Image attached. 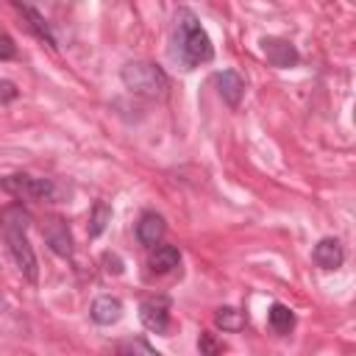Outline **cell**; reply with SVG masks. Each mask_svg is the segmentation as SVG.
Segmentation results:
<instances>
[{
	"label": "cell",
	"instance_id": "15",
	"mask_svg": "<svg viewBox=\"0 0 356 356\" xmlns=\"http://www.w3.org/2000/svg\"><path fill=\"white\" fill-rule=\"evenodd\" d=\"M267 323H270V328L275 331V334H289L292 328H295V312L286 306V303H273L270 306V312H267Z\"/></svg>",
	"mask_w": 356,
	"mask_h": 356
},
{
	"label": "cell",
	"instance_id": "20",
	"mask_svg": "<svg viewBox=\"0 0 356 356\" xmlns=\"http://www.w3.org/2000/svg\"><path fill=\"white\" fill-rule=\"evenodd\" d=\"M197 350H200V353H220V350H222V342H217L211 334H200Z\"/></svg>",
	"mask_w": 356,
	"mask_h": 356
},
{
	"label": "cell",
	"instance_id": "6",
	"mask_svg": "<svg viewBox=\"0 0 356 356\" xmlns=\"http://www.w3.org/2000/svg\"><path fill=\"white\" fill-rule=\"evenodd\" d=\"M139 320L147 331L167 337V331H170V298H164V295L145 298L139 303Z\"/></svg>",
	"mask_w": 356,
	"mask_h": 356
},
{
	"label": "cell",
	"instance_id": "8",
	"mask_svg": "<svg viewBox=\"0 0 356 356\" xmlns=\"http://www.w3.org/2000/svg\"><path fill=\"white\" fill-rule=\"evenodd\" d=\"M214 86H217V95L222 97V103L228 108H239L242 97H245V78L236 72V70H222L214 75Z\"/></svg>",
	"mask_w": 356,
	"mask_h": 356
},
{
	"label": "cell",
	"instance_id": "17",
	"mask_svg": "<svg viewBox=\"0 0 356 356\" xmlns=\"http://www.w3.org/2000/svg\"><path fill=\"white\" fill-rule=\"evenodd\" d=\"M117 350L120 353H145V356H159V350L153 345H147L145 339H125V342H117Z\"/></svg>",
	"mask_w": 356,
	"mask_h": 356
},
{
	"label": "cell",
	"instance_id": "11",
	"mask_svg": "<svg viewBox=\"0 0 356 356\" xmlns=\"http://www.w3.org/2000/svg\"><path fill=\"white\" fill-rule=\"evenodd\" d=\"M164 231H167L164 217H161V214H156V211H145V214L139 217V222H136V239H139L145 248L159 245V242H161V236H164Z\"/></svg>",
	"mask_w": 356,
	"mask_h": 356
},
{
	"label": "cell",
	"instance_id": "1",
	"mask_svg": "<svg viewBox=\"0 0 356 356\" xmlns=\"http://www.w3.org/2000/svg\"><path fill=\"white\" fill-rule=\"evenodd\" d=\"M170 58L181 70H195L214 58V44L206 28L200 25L197 14L181 6L172 17V36H170Z\"/></svg>",
	"mask_w": 356,
	"mask_h": 356
},
{
	"label": "cell",
	"instance_id": "5",
	"mask_svg": "<svg viewBox=\"0 0 356 356\" xmlns=\"http://www.w3.org/2000/svg\"><path fill=\"white\" fill-rule=\"evenodd\" d=\"M259 50L261 56L267 58L270 67L275 70H292L300 64V53L298 47L289 42V39H281V36H261L259 39Z\"/></svg>",
	"mask_w": 356,
	"mask_h": 356
},
{
	"label": "cell",
	"instance_id": "12",
	"mask_svg": "<svg viewBox=\"0 0 356 356\" xmlns=\"http://www.w3.org/2000/svg\"><path fill=\"white\" fill-rule=\"evenodd\" d=\"M178 264H181V250L175 245H153V253L147 259L150 273L164 275V273H172Z\"/></svg>",
	"mask_w": 356,
	"mask_h": 356
},
{
	"label": "cell",
	"instance_id": "4",
	"mask_svg": "<svg viewBox=\"0 0 356 356\" xmlns=\"http://www.w3.org/2000/svg\"><path fill=\"white\" fill-rule=\"evenodd\" d=\"M0 192L14 195V197H28V200H53L56 197V184L50 178L14 172V175H3L0 178Z\"/></svg>",
	"mask_w": 356,
	"mask_h": 356
},
{
	"label": "cell",
	"instance_id": "2",
	"mask_svg": "<svg viewBox=\"0 0 356 356\" xmlns=\"http://www.w3.org/2000/svg\"><path fill=\"white\" fill-rule=\"evenodd\" d=\"M28 228H31V211L22 203H11L0 211V234L8 245L11 259H14L17 270L22 273V278L36 284L39 281V261H36V253L31 248Z\"/></svg>",
	"mask_w": 356,
	"mask_h": 356
},
{
	"label": "cell",
	"instance_id": "13",
	"mask_svg": "<svg viewBox=\"0 0 356 356\" xmlns=\"http://www.w3.org/2000/svg\"><path fill=\"white\" fill-rule=\"evenodd\" d=\"M11 3H14V6L22 11V17H25V19H28V25H31V31H33V33H36L42 42H47L50 47H58V42H56V36H53L50 25L44 22V17H42V14H39V11H36V8L28 3V0H11Z\"/></svg>",
	"mask_w": 356,
	"mask_h": 356
},
{
	"label": "cell",
	"instance_id": "10",
	"mask_svg": "<svg viewBox=\"0 0 356 356\" xmlns=\"http://www.w3.org/2000/svg\"><path fill=\"white\" fill-rule=\"evenodd\" d=\"M122 312H125L122 300L120 298H111V295H100L89 306V317H92L95 325H114V323H120Z\"/></svg>",
	"mask_w": 356,
	"mask_h": 356
},
{
	"label": "cell",
	"instance_id": "7",
	"mask_svg": "<svg viewBox=\"0 0 356 356\" xmlns=\"http://www.w3.org/2000/svg\"><path fill=\"white\" fill-rule=\"evenodd\" d=\"M42 234H44L47 248H50L56 256H61V259H70V256H72V250H75L72 234H70V228H67V222H64L61 217H50V220L44 222Z\"/></svg>",
	"mask_w": 356,
	"mask_h": 356
},
{
	"label": "cell",
	"instance_id": "21",
	"mask_svg": "<svg viewBox=\"0 0 356 356\" xmlns=\"http://www.w3.org/2000/svg\"><path fill=\"white\" fill-rule=\"evenodd\" d=\"M103 261H106V270H108V273H114V275L122 273V259H120L117 253H106Z\"/></svg>",
	"mask_w": 356,
	"mask_h": 356
},
{
	"label": "cell",
	"instance_id": "14",
	"mask_svg": "<svg viewBox=\"0 0 356 356\" xmlns=\"http://www.w3.org/2000/svg\"><path fill=\"white\" fill-rule=\"evenodd\" d=\"M214 323H217L222 331L236 334V331H242V328L248 325V314H245L242 309H236V306H220V309L214 312Z\"/></svg>",
	"mask_w": 356,
	"mask_h": 356
},
{
	"label": "cell",
	"instance_id": "9",
	"mask_svg": "<svg viewBox=\"0 0 356 356\" xmlns=\"http://www.w3.org/2000/svg\"><path fill=\"white\" fill-rule=\"evenodd\" d=\"M312 261H314L317 267H323V270H337V267H342V261H345L342 242H339L337 236L320 239V242L314 245V250H312Z\"/></svg>",
	"mask_w": 356,
	"mask_h": 356
},
{
	"label": "cell",
	"instance_id": "19",
	"mask_svg": "<svg viewBox=\"0 0 356 356\" xmlns=\"http://www.w3.org/2000/svg\"><path fill=\"white\" fill-rule=\"evenodd\" d=\"M17 97H19L17 83L8 81V78H0V103H11V100H17Z\"/></svg>",
	"mask_w": 356,
	"mask_h": 356
},
{
	"label": "cell",
	"instance_id": "18",
	"mask_svg": "<svg viewBox=\"0 0 356 356\" xmlns=\"http://www.w3.org/2000/svg\"><path fill=\"white\" fill-rule=\"evenodd\" d=\"M11 58H17V44L6 31H0V61H11Z\"/></svg>",
	"mask_w": 356,
	"mask_h": 356
},
{
	"label": "cell",
	"instance_id": "3",
	"mask_svg": "<svg viewBox=\"0 0 356 356\" xmlns=\"http://www.w3.org/2000/svg\"><path fill=\"white\" fill-rule=\"evenodd\" d=\"M120 81L128 92H134L139 97H147V100H161L170 92L167 72L153 61H128V64H122Z\"/></svg>",
	"mask_w": 356,
	"mask_h": 356
},
{
	"label": "cell",
	"instance_id": "16",
	"mask_svg": "<svg viewBox=\"0 0 356 356\" xmlns=\"http://www.w3.org/2000/svg\"><path fill=\"white\" fill-rule=\"evenodd\" d=\"M108 222H111V206L106 200H95L92 214H89V239H97Z\"/></svg>",
	"mask_w": 356,
	"mask_h": 356
}]
</instances>
